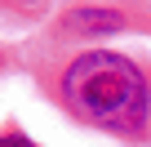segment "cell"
Masks as SVG:
<instances>
[{
  "label": "cell",
  "mask_w": 151,
  "mask_h": 147,
  "mask_svg": "<svg viewBox=\"0 0 151 147\" xmlns=\"http://www.w3.org/2000/svg\"><path fill=\"white\" fill-rule=\"evenodd\" d=\"M62 98L93 125L107 129H138L147 116V85L138 67L120 54H85L67 67Z\"/></svg>",
  "instance_id": "1"
},
{
  "label": "cell",
  "mask_w": 151,
  "mask_h": 147,
  "mask_svg": "<svg viewBox=\"0 0 151 147\" xmlns=\"http://www.w3.org/2000/svg\"><path fill=\"white\" fill-rule=\"evenodd\" d=\"M62 27L76 31V36H102V31H120L124 14H116V9H71V14H62Z\"/></svg>",
  "instance_id": "2"
}]
</instances>
